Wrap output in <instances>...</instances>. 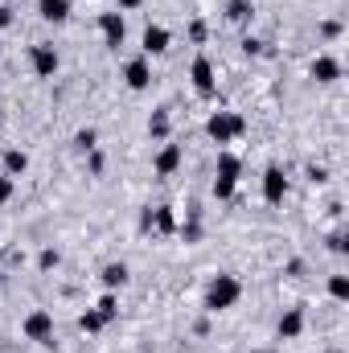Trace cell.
Segmentation results:
<instances>
[{
  "mask_svg": "<svg viewBox=\"0 0 349 353\" xmlns=\"http://www.w3.org/2000/svg\"><path fill=\"white\" fill-rule=\"evenodd\" d=\"M12 25V8H0V29H8Z\"/></svg>",
  "mask_w": 349,
  "mask_h": 353,
  "instance_id": "obj_31",
  "label": "cell"
},
{
  "mask_svg": "<svg viewBox=\"0 0 349 353\" xmlns=\"http://www.w3.org/2000/svg\"><path fill=\"white\" fill-rule=\"evenodd\" d=\"M259 50H263V41H259V37H247V41H243V54H247V58H255Z\"/></svg>",
  "mask_w": 349,
  "mask_h": 353,
  "instance_id": "obj_29",
  "label": "cell"
},
{
  "mask_svg": "<svg viewBox=\"0 0 349 353\" xmlns=\"http://www.w3.org/2000/svg\"><path fill=\"white\" fill-rule=\"evenodd\" d=\"M25 169H29V152H21V148H8V152H4V169H0V173L17 181Z\"/></svg>",
  "mask_w": 349,
  "mask_h": 353,
  "instance_id": "obj_17",
  "label": "cell"
},
{
  "mask_svg": "<svg viewBox=\"0 0 349 353\" xmlns=\"http://www.w3.org/2000/svg\"><path fill=\"white\" fill-rule=\"evenodd\" d=\"M177 214L173 205H157V210H148V230H157V234H177Z\"/></svg>",
  "mask_w": 349,
  "mask_h": 353,
  "instance_id": "obj_14",
  "label": "cell"
},
{
  "mask_svg": "<svg viewBox=\"0 0 349 353\" xmlns=\"http://www.w3.org/2000/svg\"><path fill=\"white\" fill-rule=\"evenodd\" d=\"M70 8H74V0H37V17L50 21V25L70 21Z\"/></svg>",
  "mask_w": 349,
  "mask_h": 353,
  "instance_id": "obj_13",
  "label": "cell"
},
{
  "mask_svg": "<svg viewBox=\"0 0 349 353\" xmlns=\"http://www.w3.org/2000/svg\"><path fill=\"white\" fill-rule=\"evenodd\" d=\"M74 148H79V152H94V148H99V132H94V128L74 132Z\"/></svg>",
  "mask_w": 349,
  "mask_h": 353,
  "instance_id": "obj_21",
  "label": "cell"
},
{
  "mask_svg": "<svg viewBox=\"0 0 349 353\" xmlns=\"http://www.w3.org/2000/svg\"><path fill=\"white\" fill-rule=\"evenodd\" d=\"M21 337H25V341H37V345H54V312L33 308V312L21 321Z\"/></svg>",
  "mask_w": 349,
  "mask_h": 353,
  "instance_id": "obj_3",
  "label": "cell"
},
{
  "mask_svg": "<svg viewBox=\"0 0 349 353\" xmlns=\"http://www.w3.org/2000/svg\"><path fill=\"white\" fill-rule=\"evenodd\" d=\"M321 33H325V37H341V21H325Z\"/></svg>",
  "mask_w": 349,
  "mask_h": 353,
  "instance_id": "obj_30",
  "label": "cell"
},
{
  "mask_svg": "<svg viewBox=\"0 0 349 353\" xmlns=\"http://www.w3.org/2000/svg\"><path fill=\"white\" fill-rule=\"evenodd\" d=\"M58 259H62V255H58L54 247H46V251L37 255V267H41V271H50V267H58Z\"/></svg>",
  "mask_w": 349,
  "mask_h": 353,
  "instance_id": "obj_27",
  "label": "cell"
},
{
  "mask_svg": "<svg viewBox=\"0 0 349 353\" xmlns=\"http://www.w3.org/2000/svg\"><path fill=\"white\" fill-rule=\"evenodd\" d=\"M218 176L239 181V176H243V157H239V152H230V148H222V152H218Z\"/></svg>",
  "mask_w": 349,
  "mask_h": 353,
  "instance_id": "obj_15",
  "label": "cell"
},
{
  "mask_svg": "<svg viewBox=\"0 0 349 353\" xmlns=\"http://www.w3.org/2000/svg\"><path fill=\"white\" fill-rule=\"evenodd\" d=\"M263 353H279V350H263Z\"/></svg>",
  "mask_w": 349,
  "mask_h": 353,
  "instance_id": "obj_33",
  "label": "cell"
},
{
  "mask_svg": "<svg viewBox=\"0 0 349 353\" xmlns=\"http://www.w3.org/2000/svg\"><path fill=\"white\" fill-rule=\"evenodd\" d=\"M235 189H239V181H226V176H214V197H218V201H230V197H235Z\"/></svg>",
  "mask_w": 349,
  "mask_h": 353,
  "instance_id": "obj_24",
  "label": "cell"
},
{
  "mask_svg": "<svg viewBox=\"0 0 349 353\" xmlns=\"http://www.w3.org/2000/svg\"><path fill=\"white\" fill-rule=\"evenodd\" d=\"M12 193H17V181L0 173V205H8V201H12Z\"/></svg>",
  "mask_w": 349,
  "mask_h": 353,
  "instance_id": "obj_26",
  "label": "cell"
},
{
  "mask_svg": "<svg viewBox=\"0 0 349 353\" xmlns=\"http://www.w3.org/2000/svg\"><path fill=\"white\" fill-rule=\"evenodd\" d=\"M29 66H33V74H37V79H54V74H58V66H62V58H58V50H54V46L37 41V46L29 50Z\"/></svg>",
  "mask_w": 349,
  "mask_h": 353,
  "instance_id": "obj_4",
  "label": "cell"
},
{
  "mask_svg": "<svg viewBox=\"0 0 349 353\" xmlns=\"http://www.w3.org/2000/svg\"><path fill=\"white\" fill-rule=\"evenodd\" d=\"M148 136H152V140H161V144L169 140V111H165V107H161V111H152V119H148Z\"/></svg>",
  "mask_w": 349,
  "mask_h": 353,
  "instance_id": "obj_19",
  "label": "cell"
},
{
  "mask_svg": "<svg viewBox=\"0 0 349 353\" xmlns=\"http://www.w3.org/2000/svg\"><path fill=\"white\" fill-rule=\"evenodd\" d=\"M99 33H103V46H107V50H119L123 37H128L123 12H119V8H115V12H103V17H99Z\"/></svg>",
  "mask_w": 349,
  "mask_h": 353,
  "instance_id": "obj_5",
  "label": "cell"
},
{
  "mask_svg": "<svg viewBox=\"0 0 349 353\" xmlns=\"http://www.w3.org/2000/svg\"><path fill=\"white\" fill-rule=\"evenodd\" d=\"M251 17H255L251 0H226V21H235V25H247Z\"/></svg>",
  "mask_w": 349,
  "mask_h": 353,
  "instance_id": "obj_18",
  "label": "cell"
},
{
  "mask_svg": "<svg viewBox=\"0 0 349 353\" xmlns=\"http://www.w3.org/2000/svg\"><path fill=\"white\" fill-rule=\"evenodd\" d=\"M239 296H243V283L235 279V275H214L210 279V288H206V312L210 316H218V312H226V308H235L239 304Z\"/></svg>",
  "mask_w": 349,
  "mask_h": 353,
  "instance_id": "obj_1",
  "label": "cell"
},
{
  "mask_svg": "<svg viewBox=\"0 0 349 353\" xmlns=\"http://www.w3.org/2000/svg\"><path fill=\"white\" fill-rule=\"evenodd\" d=\"M140 46H144V58H161V54L173 46V33H169L165 25H148L144 37H140Z\"/></svg>",
  "mask_w": 349,
  "mask_h": 353,
  "instance_id": "obj_8",
  "label": "cell"
},
{
  "mask_svg": "<svg viewBox=\"0 0 349 353\" xmlns=\"http://www.w3.org/2000/svg\"><path fill=\"white\" fill-rule=\"evenodd\" d=\"M206 37H210V29H206V21H189V41H197V46H206Z\"/></svg>",
  "mask_w": 349,
  "mask_h": 353,
  "instance_id": "obj_25",
  "label": "cell"
},
{
  "mask_svg": "<svg viewBox=\"0 0 349 353\" xmlns=\"http://www.w3.org/2000/svg\"><path fill=\"white\" fill-rule=\"evenodd\" d=\"M123 83H128V90H148L152 87V66H148V58H132V62L123 66Z\"/></svg>",
  "mask_w": 349,
  "mask_h": 353,
  "instance_id": "obj_9",
  "label": "cell"
},
{
  "mask_svg": "<svg viewBox=\"0 0 349 353\" xmlns=\"http://www.w3.org/2000/svg\"><path fill=\"white\" fill-rule=\"evenodd\" d=\"M300 333H304V308H288L279 316V325H275V337L279 341H296Z\"/></svg>",
  "mask_w": 349,
  "mask_h": 353,
  "instance_id": "obj_12",
  "label": "cell"
},
{
  "mask_svg": "<svg viewBox=\"0 0 349 353\" xmlns=\"http://www.w3.org/2000/svg\"><path fill=\"white\" fill-rule=\"evenodd\" d=\"M308 74H312L321 87H329V83H337V79H341V62H337L333 54H317V58H312V66H308Z\"/></svg>",
  "mask_w": 349,
  "mask_h": 353,
  "instance_id": "obj_10",
  "label": "cell"
},
{
  "mask_svg": "<svg viewBox=\"0 0 349 353\" xmlns=\"http://www.w3.org/2000/svg\"><path fill=\"white\" fill-rule=\"evenodd\" d=\"M79 329H83V333H103V329H107V325H103V316H99V312H94V308H87V312H83V316H79Z\"/></svg>",
  "mask_w": 349,
  "mask_h": 353,
  "instance_id": "obj_23",
  "label": "cell"
},
{
  "mask_svg": "<svg viewBox=\"0 0 349 353\" xmlns=\"http://www.w3.org/2000/svg\"><path fill=\"white\" fill-rule=\"evenodd\" d=\"M94 312L103 316V325H111V321L119 316V296H115V292H107V296H103V300L94 304Z\"/></svg>",
  "mask_w": 349,
  "mask_h": 353,
  "instance_id": "obj_20",
  "label": "cell"
},
{
  "mask_svg": "<svg viewBox=\"0 0 349 353\" xmlns=\"http://www.w3.org/2000/svg\"><path fill=\"white\" fill-rule=\"evenodd\" d=\"M247 132V119L239 115V111H214L210 119H206V136L214 140V144H230V140H239Z\"/></svg>",
  "mask_w": 349,
  "mask_h": 353,
  "instance_id": "obj_2",
  "label": "cell"
},
{
  "mask_svg": "<svg viewBox=\"0 0 349 353\" xmlns=\"http://www.w3.org/2000/svg\"><path fill=\"white\" fill-rule=\"evenodd\" d=\"M346 247H349V239L341 234V230H337V234H329V251H333V255H346Z\"/></svg>",
  "mask_w": 349,
  "mask_h": 353,
  "instance_id": "obj_28",
  "label": "cell"
},
{
  "mask_svg": "<svg viewBox=\"0 0 349 353\" xmlns=\"http://www.w3.org/2000/svg\"><path fill=\"white\" fill-rule=\"evenodd\" d=\"M99 279H103V288H107V292H115V288H123V283L132 279V271H128V263H107Z\"/></svg>",
  "mask_w": 349,
  "mask_h": 353,
  "instance_id": "obj_16",
  "label": "cell"
},
{
  "mask_svg": "<svg viewBox=\"0 0 349 353\" xmlns=\"http://www.w3.org/2000/svg\"><path fill=\"white\" fill-rule=\"evenodd\" d=\"M181 169V144H161V152H157V161H152V173L157 176H173Z\"/></svg>",
  "mask_w": 349,
  "mask_h": 353,
  "instance_id": "obj_11",
  "label": "cell"
},
{
  "mask_svg": "<svg viewBox=\"0 0 349 353\" xmlns=\"http://www.w3.org/2000/svg\"><path fill=\"white\" fill-rule=\"evenodd\" d=\"M288 197V176L279 165H267V173H263V201L267 205H279Z\"/></svg>",
  "mask_w": 349,
  "mask_h": 353,
  "instance_id": "obj_7",
  "label": "cell"
},
{
  "mask_svg": "<svg viewBox=\"0 0 349 353\" xmlns=\"http://www.w3.org/2000/svg\"><path fill=\"white\" fill-rule=\"evenodd\" d=\"M189 83L197 94H214L218 90V74H214V62L206 58V54H197L193 58V66H189Z\"/></svg>",
  "mask_w": 349,
  "mask_h": 353,
  "instance_id": "obj_6",
  "label": "cell"
},
{
  "mask_svg": "<svg viewBox=\"0 0 349 353\" xmlns=\"http://www.w3.org/2000/svg\"><path fill=\"white\" fill-rule=\"evenodd\" d=\"M115 4H119V12H128V8H140L144 0H115Z\"/></svg>",
  "mask_w": 349,
  "mask_h": 353,
  "instance_id": "obj_32",
  "label": "cell"
},
{
  "mask_svg": "<svg viewBox=\"0 0 349 353\" xmlns=\"http://www.w3.org/2000/svg\"><path fill=\"white\" fill-rule=\"evenodd\" d=\"M329 296H333L337 304H346L349 300V275H329Z\"/></svg>",
  "mask_w": 349,
  "mask_h": 353,
  "instance_id": "obj_22",
  "label": "cell"
}]
</instances>
